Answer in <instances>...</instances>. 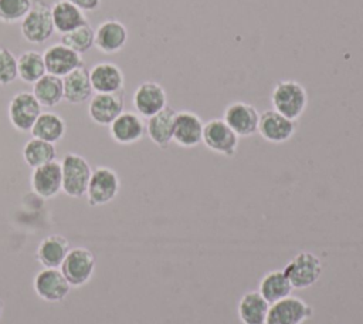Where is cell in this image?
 Returning a JSON list of instances; mask_svg holds the SVG:
<instances>
[{"mask_svg": "<svg viewBox=\"0 0 363 324\" xmlns=\"http://www.w3.org/2000/svg\"><path fill=\"white\" fill-rule=\"evenodd\" d=\"M65 131H67L65 121L58 114L45 111L40 114V117L34 122L30 132L34 138L55 144L64 138Z\"/></svg>", "mask_w": 363, "mask_h": 324, "instance_id": "4316f807", "label": "cell"}, {"mask_svg": "<svg viewBox=\"0 0 363 324\" xmlns=\"http://www.w3.org/2000/svg\"><path fill=\"white\" fill-rule=\"evenodd\" d=\"M17 74L26 84H34L40 80L45 71V63L43 53L35 50H27L17 57Z\"/></svg>", "mask_w": 363, "mask_h": 324, "instance_id": "f546056e", "label": "cell"}, {"mask_svg": "<svg viewBox=\"0 0 363 324\" xmlns=\"http://www.w3.org/2000/svg\"><path fill=\"white\" fill-rule=\"evenodd\" d=\"M1 314H3V304H1V301H0V318H1Z\"/></svg>", "mask_w": 363, "mask_h": 324, "instance_id": "e575fe53", "label": "cell"}, {"mask_svg": "<svg viewBox=\"0 0 363 324\" xmlns=\"http://www.w3.org/2000/svg\"><path fill=\"white\" fill-rule=\"evenodd\" d=\"M21 36L31 44H43L54 34L51 6L43 0H34L31 9L20 23Z\"/></svg>", "mask_w": 363, "mask_h": 324, "instance_id": "3957f363", "label": "cell"}, {"mask_svg": "<svg viewBox=\"0 0 363 324\" xmlns=\"http://www.w3.org/2000/svg\"><path fill=\"white\" fill-rule=\"evenodd\" d=\"M271 104L277 112L296 121L308 107V92L301 82L295 80H282L272 88Z\"/></svg>", "mask_w": 363, "mask_h": 324, "instance_id": "6da1fadb", "label": "cell"}, {"mask_svg": "<svg viewBox=\"0 0 363 324\" xmlns=\"http://www.w3.org/2000/svg\"><path fill=\"white\" fill-rule=\"evenodd\" d=\"M43 57L47 74H52L61 78L84 65L81 54L75 53L62 43H55L47 47L45 51L43 53Z\"/></svg>", "mask_w": 363, "mask_h": 324, "instance_id": "4fadbf2b", "label": "cell"}, {"mask_svg": "<svg viewBox=\"0 0 363 324\" xmlns=\"http://www.w3.org/2000/svg\"><path fill=\"white\" fill-rule=\"evenodd\" d=\"M146 124L142 117L132 111L121 112L109 125L111 138L119 145H132L143 138Z\"/></svg>", "mask_w": 363, "mask_h": 324, "instance_id": "ac0fdd59", "label": "cell"}, {"mask_svg": "<svg viewBox=\"0 0 363 324\" xmlns=\"http://www.w3.org/2000/svg\"><path fill=\"white\" fill-rule=\"evenodd\" d=\"M60 270L71 287H81L86 284L94 274L95 257L89 249H69Z\"/></svg>", "mask_w": 363, "mask_h": 324, "instance_id": "52a82bcc", "label": "cell"}, {"mask_svg": "<svg viewBox=\"0 0 363 324\" xmlns=\"http://www.w3.org/2000/svg\"><path fill=\"white\" fill-rule=\"evenodd\" d=\"M67 1L77 6L84 13L85 11H95L101 4V0H67Z\"/></svg>", "mask_w": 363, "mask_h": 324, "instance_id": "836d02e7", "label": "cell"}, {"mask_svg": "<svg viewBox=\"0 0 363 324\" xmlns=\"http://www.w3.org/2000/svg\"><path fill=\"white\" fill-rule=\"evenodd\" d=\"M89 80L94 94H112L123 91L125 75L119 65L111 61H101L91 67Z\"/></svg>", "mask_w": 363, "mask_h": 324, "instance_id": "e0dca14e", "label": "cell"}, {"mask_svg": "<svg viewBox=\"0 0 363 324\" xmlns=\"http://www.w3.org/2000/svg\"><path fill=\"white\" fill-rule=\"evenodd\" d=\"M132 104L136 114L142 118H150L167 107V94L159 82L143 81L136 87L132 95Z\"/></svg>", "mask_w": 363, "mask_h": 324, "instance_id": "30bf717a", "label": "cell"}, {"mask_svg": "<svg viewBox=\"0 0 363 324\" xmlns=\"http://www.w3.org/2000/svg\"><path fill=\"white\" fill-rule=\"evenodd\" d=\"M121 189L118 173L108 166H96L92 169L86 188V199L91 206H104L112 202Z\"/></svg>", "mask_w": 363, "mask_h": 324, "instance_id": "5b68a950", "label": "cell"}, {"mask_svg": "<svg viewBox=\"0 0 363 324\" xmlns=\"http://www.w3.org/2000/svg\"><path fill=\"white\" fill-rule=\"evenodd\" d=\"M33 192L43 199H52L62 190L61 163L52 161L43 166L34 168L30 176Z\"/></svg>", "mask_w": 363, "mask_h": 324, "instance_id": "9a60e30c", "label": "cell"}, {"mask_svg": "<svg viewBox=\"0 0 363 324\" xmlns=\"http://www.w3.org/2000/svg\"><path fill=\"white\" fill-rule=\"evenodd\" d=\"M33 287L35 294L48 303H58L62 301L71 290L69 283L58 269H48L44 267L40 270L34 280Z\"/></svg>", "mask_w": 363, "mask_h": 324, "instance_id": "8fae6325", "label": "cell"}, {"mask_svg": "<svg viewBox=\"0 0 363 324\" xmlns=\"http://www.w3.org/2000/svg\"><path fill=\"white\" fill-rule=\"evenodd\" d=\"M43 112V107L31 91L14 94L7 107V115L11 126L20 132H30L34 122Z\"/></svg>", "mask_w": 363, "mask_h": 324, "instance_id": "8992f818", "label": "cell"}, {"mask_svg": "<svg viewBox=\"0 0 363 324\" xmlns=\"http://www.w3.org/2000/svg\"><path fill=\"white\" fill-rule=\"evenodd\" d=\"M21 155H23L24 162L31 169H34V168H38V166H43L45 163L55 161L57 149H55L54 144L33 136L31 139H28L24 144Z\"/></svg>", "mask_w": 363, "mask_h": 324, "instance_id": "f1b7e54d", "label": "cell"}, {"mask_svg": "<svg viewBox=\"0 0 363 324\" xmlns=\"http://www.w3.org/2000/svg\"><path fill=\"white\" fill-rule=\"evenodd\" d=\"M17 57L6 47H0V85H9L16 81Z\"/></svg>", "mask_w": 363, "mask_h": 324, "instance_id": "d6a6232c", "label": "cell"}, {"mask_svg": "<svg viewBox=\"0 0 363 324\" xmlns=\"http://www.w3.org/2000/svg\"><path fill=\"white\" fill-rule=\"evenodd\" d=\"M323 271L320 259L311 252L296 253L284 267V273L294 288L303 290L313 286Z\"/></svg>", "mask_w": 363, "mask_h": 324, "instance_id": "277c9868", "label": "cell"}, {"mask_svg": "<svg viewBox=\"0 0 363 324\" xmlns=\"http://www.w3.org/2000/svg\"><path fill=\"white\" fill-rule=\"evenodd\" d=\"M61 43L78 54H84L94 47L95 30L89 23H85L75 30L61 36Z\"/></svg>", "mask_w": 363, "mask_h": 324, "instance_id": "4dcf8cb0", "label": "cell"}, {"mask_svg": "<svg viewBox=\"0 0 363 324\" xmlns=\"http://www.w3.org/2000/svg\"><path fill=\"white\" fill-rule=\"evenodd\" d=\"M296 131V121H292L275 109L259 114L258 132L271 144H284L289 141Z\"/></svg>", "mask_w": 363, "mask_h": 324, "instance_id": "5bb4252c", "label": "cell"}, {"mask_svg": "<svg viewBox=\"0 0 363 324\" xmlns=\"http://www.w3.org/2000/svg\"><path fill=\"white\" fill-rule=\"evenodd\" d=\"M128 36V28L122 21L108 18L95 28L94 47L104 54H115L126 45Z\"/></svg>", "mask_w": 363, "mask_h": 324, "instance_id": "d6986e66", "label": "cell"}, {"mask_svg": "<svg viewBox=\"0 0 363 324\" xmlns=\"http://www.w3.org/2000/svg\"><path fill=\"white\" fill-rule=\"evenodd\" d=\"M292 290H294V287H292L291 281L288 280L286 274L284 273V270H271L267 274H264L259 281V288H258L261 296L269 304L291 296Z\"/></svg>", "mask_w": 363, "mask_h": 324, "instance_id": "83f0119b", "label": "cell"}, {"mask_svg": "<svg viewBox=\"0 0 363 324\" xmlns=\"http://www.w3.org/2000/svg\"><path fill=\"white\" fill-rule=\"evenodd\" d=\"M31 92L41 107L52 108L64 99L62 78L52 74H44L33 84Z\"/></svg>", "mask_w": 363, "mask_h": 324, "instance_id": "484cf974", "label": "cell"}, {"mask_svg": "<svg viewBox=\"0 0 363 324\" xmlns=\"http://www.w3.org/2000/svg\"><path fill=\"white\" fill-rule=\"evenodd\" d=\"M60 163L62 175V192L75 199L85 196L92 173L89 162L84 156L69 152L64 155Z\"/></svg>", "mask_w": 363, "mask_h": 324, "instance_id": "7a4b0ae2", "label": "cell"}, {"mask_svg": "<svg viewBox=\"0 0 363 324\" xmlns=\"http://www.w3.org/2000/svg\"><path fill=\"white\" fill-rule=\"evenodd\" d=\"M69 252V242L61 234H50L44 237L35 252V257L43 267H61L67 253Z\"/></svg>", "mask_w": 363, "mask_h": 324, "instance_id": "603a6c76", "label": "cell"}, {"mask_svg": "<svg viewBox=\"0 0 363 324\" xmlns=\"http://www.w3.org/2000/svg\"><path fill=\"white\" fill-rule=\"evenodd\" d=\"M313 314L312 307L299 297L288 296L269 304L265 324H303Z\"/></svg>", "mask_w": 363, "mask_h": 324, "instance_id": "9c48e42d", "label": "cell"}, {"mask_svg": "<svg viewBox=\"0 0 363 324\" xmlns=\"http://www.w3.org/2000/svg\"><path fill=\"white\" fill-rule=\"evenodd\" d=\"M34 0H0V23H21Z\"/></svg>", "mask_w": 363, "mask_h": 324, "instance_id": "1f68e13d", "label": "cell"}, {"mask_svg": "<svg viewBox=\"0 0 363 324\" xmlns=\"http://www.w3.org/2000/svg\"><path fill=\"white\" fill-rule=\"evenodd\" d=\"M54 28L61 36L88 23L82 10L67 0H58L51 6Z\"/></svg>", "mask_w": 363, "mask_h": 324, "instance_id": "d4e9b609", "label": "cell"}, {"mask_svg": "<svg viewBox=\"0 0 363 324\" xmlns=\"http://www.w3.org/2000/svg\"><path fill=\"white\" fill-rule=\"evenodd\" d=\"M238 318L242 324H265L269 303L259 291L251 290L242 294L238 301Z\"/></svg>", "mask_w": 363, "mask_h": 324, "instance_id": "cb8c5ba5", "label": "cell"}, {"mask_svg": "<svg viewBox=\"0 0 363 324\" xmlns=\"http://www.w3.org/2000/svg\"><path fill=\"white\" fill-rule=\"evenodd\" d=\"M240 136L221 118H213L204 124L203 144L214 153L234 156L238 148Z\"/></svg>", "mask_w": 363, "mask_h": 324, "instance_id": "ba28073f", "label": "cell"}, {"mask_svg": "<svg viewBox=\"0 0 363 324\" xmlns=\"http://www.w3.org/2000/svg\"><path fill=\"white\" fill-rule=\"evenodd\" d=\"M176 112L172 107H164L157 114L147 118L146 122V134L149 139L164 149L173 142V128H174V117Z\"/></svg>", "mask_w": 363, "mask_h": 324, "instance_id": "44dd1931", "label": "cell"}, {"mask_svg": "<svg viewBox=\"0 0 363 324\" xmlns=\"http://www.w3.org/2000/svg\"><path fill=\"white\" fill-rule=\"evenodd\" d=\"M64 99L72 105L82 104L94 95V90L89 80V70L84 65L71 71L62 78Z\"/></svg>", "mask_w": 363, "mask_h": 324, "instance_id": "7402d4cb", "label": "cell"}, {"mask_svg": "<svg viewBox=\"0 0 363 324\" xmlns=\"http://www.w3.org/2000/svg\"><path fill=\"white\" fill-rule=\"evenodd\" d=\"M123 112V91L112 94H94L88 105V115L92 122L109 126Z\"/></svg>", "mask_w": 363, "mask_h": 324, "instance_id": "ffe728a7", "label": "cell"}, {"mask_svg": "<svg viewBox=\"0 0 363 324\" xmlns=\"http://www.w3.org/2000/svg\"><path fill=\"white\" fill-rule=\"evenodd\" d=\"M203 119L193 111H177L174 117L173 142L182 148H194L203 142Z\"/></svg>", "mask_w": 363, "mask_h": 324, "instance_id": "2e32d148", "label": "cell"}, {"mask_svg": "<svg viewBox=\"0 0 363 324\" xmlns=\"http://www.w3.org/2000/svg\"><path fill=\"white\" fill-rule=\"evenodd\" d=\"M223 119L238 136H251L258 132L259 112L251 104L235 101L227 105Z\"/></svg>", "mask_w": 363, "mask_h": 324, "instance_id": "7c38bea8", "label": "cell"}]
</instances>
